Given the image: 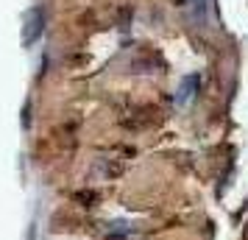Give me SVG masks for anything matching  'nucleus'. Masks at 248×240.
<instances>
[{
	"mask_svg": "<svg viewBox=\"0 0 248 240\" xmlns=\"http://www.w3.org/2000/svg\"><path fill=\"white\" fill-rule=\"evenodd\" d=\"M195 87H198V76H187V79H184V84H181L179 98H176V101H179V103H187V101H190V95H192V90H195Z\"/></svg>",
	"mask_w": 248,
	"mask_h": 240,
	"instance_id": "2",
	"label": "nucleus"
},
{
	"mask_svg": "<svg viewBox=\"0 0 248 240\" xmlns=\"http://www.w3.org/2000/svg\"><path fill=\"white\" fill-rule=\"evenodd\" d=\"M42 20H45L42 6H36L25 14V45H34V39L42 34Z\"/></svg>",
	"mask_w": 248,
	"mask_h": 240,
	"instance_id": "1",
	"label": "nucleus"
}]
</instances>
